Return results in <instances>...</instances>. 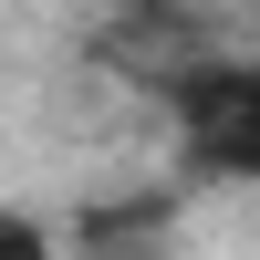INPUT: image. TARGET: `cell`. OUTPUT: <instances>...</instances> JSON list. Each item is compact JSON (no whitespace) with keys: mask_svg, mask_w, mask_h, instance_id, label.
<instances>
[{"mask_svg":"<svg viewBox=\"0 0 260 260\" xmlns=\"http://www.w3.org/2000/svg\"><path fill=\"white\" fill-rule=\"evenodd\" d=\"M177 115H187V156H198L208 177H260V62L187 73Z\"/></svg>","mask_w":260,"mask_h":260,"instance_id":"6da1fadb","label":"cell"},{"mask_svg":"<svg viewBox=\"0 0 260 260\" xmlns=\"http://www.w3.org/2000/svg\"><path fill=\"white\" fill-rule=\"evenodd\" d=\"M0 260H42V240L31 229H0Z\"/></svg>","mask_w":260,"mask_h":260,"instance_id":"7a4b0ae2","label":"cell"}]
</instances>
